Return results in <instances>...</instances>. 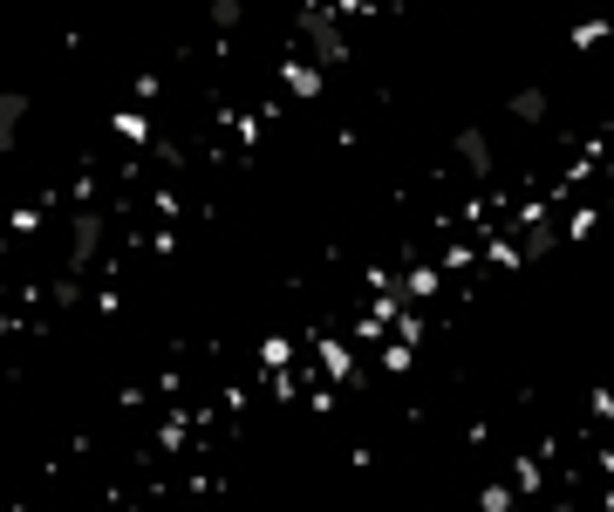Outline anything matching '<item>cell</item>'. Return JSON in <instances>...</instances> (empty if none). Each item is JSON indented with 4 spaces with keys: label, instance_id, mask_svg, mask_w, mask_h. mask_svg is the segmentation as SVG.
<instances>
[{
    "label": "cell",
    "instance_id": "6da1fadb",
    "mask_svg": "<svg viewBox=\"0 0 614 512\" xmlns=\"http://www.w3.org/2000/svg\"><path fill=\"white\" fill-rule=\"evenodd\" d=\"M96 246H103V212H76V246H69V267H96Z\"/></svg>",
    "mask_w": 614,
    "mask_h": 512
},
{
    "label": "cell",
    "instance_id": "7a4b0ae2",
    "mask_svg": "<svg viewBox=\"0 0 614 512\" xmlns=\"http://www.w3.org/2000/svg\"><path fill=\"white\" fill-rule=\"evenodd\" d=\"M458 164H464V171H492V151H485L478 130H458Z\"/></svg>",
    "mask_w": 614,
    "mask_h": 512
},
{
    "label": "cell",
    "instance_id": "3957f363",
    "mask_svg": "<svg viewBox=\"0 0 614 512\" xmlns=\"http://www.w3.org/2000/svg\"><path fill=\"white\" fill-rule=\"evenodd\" d=\"M21 117H28V96H14V89H7V96H0V151L14 144V130H21Z\"/></svg>",
    "mask_w": 614,
    "mask_h": 512
},
{
    "label": "cell",
    "instance_id": "277c9868",
    "mask_svg": "<svg viewBox=\"0 0 614 512\" xmlns=\"http://www.w3.org/2000/svg\"><path fill=\"white\" fill-rule=\"evenodd\" d=\"M539 110H546V96H539V89H526V96H512V117H519V123H533Z\"/></svg>",
    "mask_w": 614,
    "mask_h": 512
},
{
    "label": "cell",
    "instance_id": "5b68a950",
    "mask_svg": "<svg viewBox=\"0 0 614 512\" xmlns=\"http://www.w3.org/2000/svg\"><path fill=\"white\" fill-rule=\"evenodd\" d=\"M239 21V0H212V28H232Z\"/></svg>",
    "mask_w": 614,
    "mask_h": 512
}]
</instances>
